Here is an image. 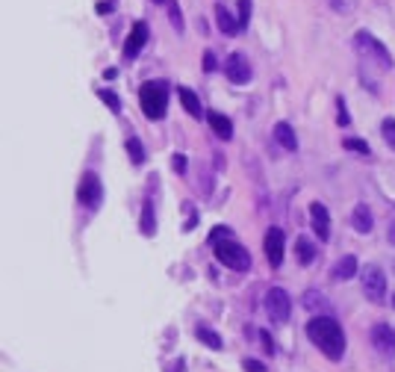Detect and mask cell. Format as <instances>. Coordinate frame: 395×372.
<instances>
[{"label": "cell", "mask_w": 395, "mask_h": 372, "mask_svg": "<svg viewBox=\"0 0 395 372\" xmlns=\"http://www.w3.org/2000/svg\"><path fill=\"white\" fill-rule=\"evenodd\" d=\"M351 228L357 231V233H372L374 228V219H372V210H369V204H357V207L351 210Z\"/></svg>", "instance_id": "cell-14"}, {"label": "cell", "mask_w": 395, "mask_h": 372, "mask_svg": "<svg viewBox=\"0 0 395 372\" xmlns=\"http://www.w3.org/2000/svg\"><path fill=\"white\" fill-rule=\"evenodd\" d=\"M274 142H278L283 151H298V136H295L292 124H286V121L274 124Z\"/></svg>", "instance_id": "cell-17"}, {"label": "cell", "mask_w": 395, "mask_h": 372, "mask_svg": "<svg viewBox=\"0 0 395 372\" xmlns=\"http://www.w3.org/2000/svg\"><path fill=\"white\" fill-rule=\"evenodd\" d=\"M215 68H219V62H215V54L206 51L204 54V71H215Z\"/></svg>", "instance_id": "cell-33"}, {"label": "cell", "mask_w": 395, "mask_h": 372, "mask_svg": "<svg viewBox=\"0 0 395 372\" xmlns=\"http://www.w3.org/2000/svg\"><path fill=\"white\" fill-rule=\"evenodd\" d=\"M154 3H169V0H154Z\"/></svg>", "instance_id": "cell-38"}, {"label": "cell", "mask_w": 395, "mask_h": 372, "mask_svg": "<svg viewBox=\"0 0 395 372\" xmlns=\"http://www.w3.org/2000/svg\"><path fill=\"white\" fill-rule=\"evenodd\" d=\"M104 198V186H101V178L95 172H86L80 178V186H77V201L83 207H97Z\"/></svg>", "instance_id": "cell-7"}, {"label": "cell", "mask_w": 395, "mask_h": 372, "mask_svg": "<svg viewBox=\"0 0 395 372\" xmlns=\"http://www.w3.org/2000/svg\"><path fill=\"white\" fill-rule=\"evenodd\" d=\"M195 337H198V340H201V342H204V346H210L213 351H222V349H224V342H222V337H219V334H215V331H213V328H206V325H198V328H195Z\"/></svg>", "instance_id": "cell-22"}, {"label": "cell", "mask_w": 395, "mask_h": 372, "mask_svg": "<svg viewBox=\"0 0 395 372\" xmlns=\"http://www.w3.org/2000/svg\"><path fill=\"white\" fill-rule=\"evenodd\" d=\"M337 113H339V115H337V124H339V127H348L351 119H348V110H345V101H342V97H337Z\"/></svg>", "instance_id": "cell-30"}, {"label": "cell", "mask_w": 395, "mask_h": 372, "mask_svg": "<svg viewBox=\"0 0 395 372\" xmlns=\"http://www.w3.org/2000/svg\"><path fill=\"white\" fill-rule=\"evenodd\" d=\"M213 251H215V257H219L222 266H227V269H233V272L251 269V254H248V248L239 246V242H236L233 237L213 242Z\"/></svg>", "instance_id": "cell-3"}, {"label": "cell", "mask_w": 395, "mask_h": 372, "mask_svg": "<svg viewBox=\"0 0 395 372\" xmlns=\"http://www.w3.org/2000/svg\"><path fill=\"white\" fill-rule=\"evenodd\" d=\"M390 242H392V246H395V222L390 224Z\"/></svg>", "instance_id": "cell-37"}, {"label": "cell", "mask_w": 395, "mask_h": 372, "mask_svg": "<svg viewBox=\"0 0 395 372\" xmlns=\"http://www.w3.org/2000/svg\"><path fill=\"white\" fill-rule=\"evenodd\" d=\"M260 340H263V346H265V355H274V340L269 337V331H260Z\"/></svg>", "instance_id": "cell-34"}, {"label": "cell", "mask_w": 395, "mask_h": 372, "mask_svg": "<svg viewBox=\"0 0 395 372\" xmlns=\"http://www.w3.org/2000/svg\"><path fill=\"white\" fill-rule=\"evenodd\" d=\"M183 369H186V360H183V358H177L174 364H171V369H169V372H183Z\"/></svg>", "instance_id": "cell-35"}, {"label": "cell", "mask_w": 395, "mask_h": 372, "mask_svg": "<svg viewBox=\"0 0 395 372\" xmlns=\"http://www.w3.org/2000/svg\"><path fill=\"white\" fill-rule=\"evenodd\" d=\"M357 269H360V263H357V257H354V254H345V257L337 263V266H333V281H351L354 275H357Z\"/></svg>", "instance_id": "cell-18"}, {"label": "cell", "mask_w": 395, "mask_h": 372, "mask_svg": "<svg viewBox=\"0 0 395 372\" xmlns=\"http://www.w3.org/2000/svg\"><path fill=\"white\" fill-rule=\"evenodd\" d=\"M147 36H151L147 24H145V21H136V24L130 27V33H127V42H124V60H136V56L145 51Z\"/></svg>", "instance_id": "cell-10"}, {"label": "cell", "mask_w": 395, "mask_h": 372, "mask_svg": "<svg viewBox=\"0 0 395 372\" xmlns=\"http://www.w3.org/2000/svg\"><path fill=\"white\" fill-rule=\"evenodd\" d=\"M177 95H180V104H183V110L192 115V119H201L204 110H201V101H198V95L189 89V86H180L177 89Z\"/></svg>", "instance_id": "cell-19"}, {"label": "cell", "mask_w": 395, "mask_h": 372, "mask_svg": "<svg viewBox=\"0 0 395 372\" xmlns=\"http://www.w3.org/2000/svg\"><path fill=\"white\" fill-rule=\"evenodd\" d=\"M301 301H304V307H307L310 313H315V316H331V301H328V296H324V292L307 290Z\"/></svg>", "instance_id": "cell-13"}, {"label": "cell", "mask_w": 395, "mask_h": 372, "mask_svg": "<svg viewBox=\"0 0 395 372\" xmlns=\"http://www.w3.org/2000/svg\"><path fill=\"white\" fill-rule=\"evenodd\" d=\"M310 224H313L315 237H319L322 242L331 240V213H328V207H324L322 201H313L310 204Z\"/></svg>", "instance_id": "cell-12"}, {"label": "cell", "mask_w": 395, "mask_h": 372, "mask_svg": "<svg viewBox=\"0 0 395 372\" xmlns=\"http://www.w3.org/2000/svg\"><path fill=\"white\" fill-rule=\"evenodd\" d=\"M354 47H357L360 56L372 60L378 68H383V71H390V68H392V56H390V51L383 47L381 38H374L372 33H366V30H357V33H354Z\"/></svg>", "instance_id": "cell-4"}, {"label": "cell", "mask_w": 395, "mask_h": 372, "mask_svg": "<svg viewBox=\"0 0 395 372\" xmlns=\"http://www.w3.org/2000/svg\"><path fill=\"white\" fill-rule=\"evenodd\" d=\"M139 104H142V113L147 115L151 121H160L165 115V106H169V86L163 80H147L139 86Z\"/></svg>", "instance_id": "cell-2"}, {"label": "cell", "mask_w": 395, "mask_h": 372, "mask_svg": "<svg viewBox=\"0 0 395 372\" xmlns=\"http://www.w3.org/2000/svg\"><path fill=\"white\" fill-rule=\"evenodd\" d=\"M97 97L110 106V113H121V97H118L112 89H97Z\"/></svg>", "instance_id": "cell-23"}, {"label": "cell", "mask_w": 395, "mask_h": 372, "mask_svg": "<svg viewBox=\"0 0 395 372\" xmlns=\"http://www.w3.org/2000/svg\"><path fill=\"white\" fill-rule=\"evenodd\" d=\"M342 145H345V148H348V151H357V154H363V156H369V151H372L366 142H363V139H354V136H345Z\"/></svg>", "instance_id": "cell-27"}, {"label": "cell", "mask_w": 395, "mask_h": 372, "mask_svg": "<svg viewBox=\"0 0 395 372\" xmlns=\"http://www.w3.org/2000/svg\"><path fill=\"white\" fill-rule=\"evenodd\" d=\"M360 287H363V296H366L369 301H374V305H381L383 299H387V275H383L381 266H363L360 272Z\"/></svg>", "instance_id": "cell-5"}, {"label": "cell", "mask_w": 395, "mask_h": 372, "mask_svg": "<svg viewBox=\"0 0 395 372\" xmlns=\"http://www.w3.org/2000/svg\"><path fill=\"white\" fill-rule=\"evenodd\" d=\"M265 257H269V263L274 269L283 263V254H286V237H283V231L280 228H269L265 231Z\"/></svg>", "instance_id": "cell-11"}, {"label": "cell", "mask_w": 395, "mask_h": 372, "mask_svg": "<svg viewBox=\"0 0 395 372\" xmlns=\"http://www.w3.org/2000/svg\"><path fill=\"white\" fill-rule=\"evenodd\" d=\"M307 337L322 349V355L328 360H342L345 334H342V325L333 316H313L307 322Z\"/></svg>", "instance_id": "cell-1"}, {"label": "cell", "mask_w": 395, "mask_h": 372, "mask_svg": "<svg viewBox=\"0 0 395 372\" xmlns=\"http://www.w3.org/2000/svg\"><path fill=\"white\" fill-rule=\"evenodd\" d=\"M206 119H210V127H213V133L219 136V139H233V121L227 119V115H222V113H210Z\"/></svg>", "instance_id": "cell-20"}, {"label": "cell", "mask_w": 395, "mask_h": 372, "mask_svg": "<svg viewBox=\"0 0 395 372\" xmlns=\"http://www.w3.org/2000/svg\"><path fill=\"white\" fill-rule=\"evenodd\" d=\"M227 237H233L230 228H227V224H215V228L210 231V246H213V242H219V240H227Z\"/></svg>", "instance_id": "cell-29"}, {"label": "cell", "mask_w": 395, "mask_h": 372, "mask_svg": "<svg viewBox=\"0 0 395 372\" xmlns=\"http://www.w3.org/2000/svg\"><path fill=\"white\" fill-rule=\"evenodd\" d=\"M372 346L383 360L395 358V331L387 325V322H378V325L372 328Z\"/></svg>", "instance_id": "cell-9"}, {"label": "cell", "mask_w": 395, "mask_h": 372, "mask_svg": "<svg viewBox=\"0 0 395 372\" xmlns=\"http://www.w3.org/2000/svg\"><path fill=\"white\" fill-rule=\"evenodd\" d=\"M242 367H245V372H265V364H263V360H254V358H245Z\"/></svg>", "instance_id": "cell-31"}, {"label": "cell", "mask_w": 395, "mask_h": 372, "mask_svg": "<svg viewBox=\"0 0 395 372\" xmlns=\"http://www.w3.org/2000/svg\"><path fill=\"white\" fill-rule=\"evenodd\" d=\"M227 80H230L233 86H245V83H251V77H254V68L248 62V56L245 54H230L227 56Z\"/></svg>", "instance_id": "cell-8"}, {"label": "cell", "mask_w": 395, "mask_h": 372, "mask_svg": "<svg viewBox=\"0 0 395 372\" xmlns=\"http://www.w3.org/2000/svg\"><path fill=\"white\" fill-rule=\"evenodd\" d=\"M263 307H265V316H269L274 325H283V322L289 319V313H292V299H289V292H286V290L272 287L269 292H265Z\"/></svg>", "instance_id": "cell-6"}, {"label": "cell", "mask_w": 395, "mask_h": 372, "mask_svg": "<svg viewBox=\"0 0 395 372\" xmlns=\"http://www.w3.org/2000/svg\"><path fill=\"white\" fill-rule=\"evenodd\" d=\"M381 136H383V142L395 151V119H383L381 121Z\"/></svg>", "instance_id": "cell-25"}, {"label": "cell", "mask_w": 395, "mask_h": 372, "mask_svg": "<svg viewBox=\"0 0 395 372\" xmlns=\"http://www.w3.org/2000/svg\"><path fill=\"white\" fill-rule=\"evenodd\" d=\"M392 307H395V296H392Z\"/></svg>", "instance_id": "cell-39"}, {"label": "cell", "mask_w": 395, "mask_h": 372, "mask_svg": "<svg viewBox=\"0 0 395 372\" xmlns=\"http://www.w3.org/2000/svg\"><path fill=\"white\" fill-rule=\"evenodd\" d=\"M154 186L147 189L145 195V204H142V222H139V231L145 233V237H154L156 233V216H154Z\"/></svg>", "instance_id": "cell-15"}, {"label": "cell", "mask_w": 395, "mask_h": 372, "mask_svg": "<svg viewBox=\"0 0 395 372\" xmlns=\"http://www.w3.org/2000/svg\"><path fill=\"white\" fill-rule=\"evenodd\" d=\"M236 9H239V30H245L248 21H251V0H239Z\"/></svg>", "instance_id": "cell-28"}, {"label": "cell", "mask_w": 395, "mask_h": 372, "mask_svg": "<svg viewBox=\"0 0 395 372\" xmlns=\"http://www.w3.org/2000/svg\"><path fill=\"white\" fill-rule=\"evenodd\" d=\"M295 254H298V263H301V266H310V263L315 260V246H313L307 237H298V240H295Z\"/></svg>", "instance_id": "cell-21"}, {"label": "cell", "mask_w": 395, "mask_h": 372, "mask_svg": "<svg viewBox=\"0 0 395 372\" xmlns=\"http://www.w3.org/2000/svg\"><path fill=\"white\" fill-rule=\"evenodd\" d=\"M215 24H219V30L224 36H236V33H239V18H233L230 9H227L224 3H215Z\"/></svg>", "instance_id": "cell-16"}, {"label": "cell", "mask_w": 395, "mask_h": 372, "mask_svg": "<svg viewBox=\"0 0 395 372\" xmlns=\"http://www.w3.org/2000/svg\"><path fill=\"white\" fill-rule=\"evenodd\" d=\"M169 21L177 33H183V15H180V6H177V0H169Z\"/></svg>", "instance_id": "cell-26"}, {"label": "cell", "mask_w": 395, "mask_h": 372, "mask_svg": "<svg viewBox=\"0 0 395 372\" xmlns=\"http://www.w3.org/2000/svg\"><path fill=\"white\" fill-rule=\"evenodd\" d=\"M124 148H127V154H130V160H133L136 165H142V163H145V148L139 145V139H127Z\"/></svg>", "instance_id": "cell-24"}, {"label": "cell", "mask_w": 395, "mask_h": 372, "mask_svg": "<svg viewBox=\"0 0 395 372\" xmlns=\"http://www.w3.org/2000/svg\"><path fill=\"white\" fill-rule=\"evenodd\" d=\"M115 77H118V68H106L104 71V80H115Z\"/></svg>", "instance_id": "cell-36"}, {"label": "cell", "mask_w": 395, "mask_h": 372, "mask_svg": "<svg viewBox=\"0 0 395 372\" xmlns=\"http://www.w3.org/2000/svg\"><path fill=\"white\" fill-rule=\"evenodd\" d=\"M171 165H174L177 174H183L186 165H189V160H186V154H174V156H171Z\"/></svg>", "instance_id": "cell-32"}]
</instances>
